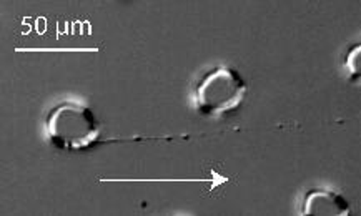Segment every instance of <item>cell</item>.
I'll list each match as a JSON object with an SVG mask.
<instances>
[{"label": "cell", "mask_w": 361, "mask_h": 216, "mask_svg": "<svg viewBox=\"0 0 361 216\" xmlns=\"http://www.w3.org/2000/svg\"><path fill=\"white\" fill-rule=\"evenodd\" d=\"M248 87L235 68L220 65L207 72L195 85V105L203 117L220 118L242 107Z\"/></svg>", "instance_id": "1"}, {"label": "cell", "mask_w": 361, "mask_h": 216, "mask_svg": "<svg viewBox=\"0 0 361 216\" xmlns=\"http://www.w3.org/2000/svg\"><path fill=\"white\" fill-rule=\"evenodd\" d=\"M343 68L351 84L361 87V42L351 45L345 55Z\"/></svg>", "instance_id": "4"}, {"label": "cell", "mask_w": 361, "mask_h": 216, "mask_svg": "<svg viewBox=\"0 0 361 216\" xmlns=\"http://www.w3.org/2000/svg\"><path fill=\"white\" fill-rule=\"evenodd\" d=\"M350 203L340 193L326 190V188H314L310 190L303 198V215H322V216H348Z\"/></svg>", "instance_id": "3"}, {"label": "cell", "mask_w": 361, "mask_h": 216, "mask_svg": "<svg viewBox=\"0 0 361 216\" xmlns=\"http://www.w3.org/2000/svg\"><path fill=\"white\" fill-rule=\"evenodd\" d=\"M47 139L57 150L80 151L99 140L102 127L90 108L62 103L47 115Z\"/></svg>", "instance_id": "2"}]
</instances>
